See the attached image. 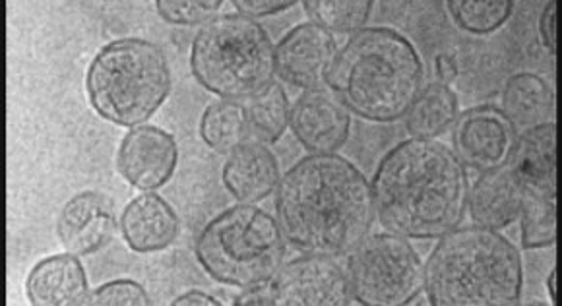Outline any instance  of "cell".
Segmentation results:
<instances>
[{
  "label": "cell",
  "instance_id": "19",
  "mask_svg": "<svg viewBox=\"0 0 562 306\" xmlns=\"http://www.w3.org/2000/svg\"><path fill=\"white\" fill-rule=\"evenodd\" d=\"M526 192L514 179L510 169H496L481 174L470 186L468 207L472 222L480 227L501 231L520 217Z\"/></svg>",
  "mask_w": 562,
  "mask_h": 306
},
{
  "label": "cell",
  "instance_id": "21",
  "mask_svg": "<svg viewBox=\"0 0 562 306\" xmlns=\"http://www.w3.org/2000/svg\"><path fill=\"white\" fill-rule=\"evenodd\" d=\"M458 118V98L447 83L432 82L419 93L409 113L405 115V128L414 138H439L454 125Z\"/></svg>",
  "mask_w": 562,
  "mask_h": 306
},
{
  "label": "cell",
  "instance_id": "28",
  "mask_svg": "<svg viewBox=\"0 0 562 306\" xmlns=\"http://www.w3.org/2000/svg\"><path fill=\"white\" fill-rule=\"evenodd\" d=\"M90 306H149L148 291L133 280H115L91 291Z\"/></svg>",
  "mask_w": 562,
  "mask_h": 306
},
{
  "label": "cell",
  "instance_id": "8",
  "mask_svg": "<svg viewBox=\"0 0 562 306\" xmlns=\"http://www.w3.org/2000/svg\"><path fill=\"white\" fill-rule=\"evenodd\" d=\"M346 273L359 305H409L423 291L422 258L394 233L364 237L351 252Z\"/></svg>",
  "mask_w": 562,
  "mask_h": 306
},
{
  "label": "cell",
  "instance_id": "2",
  "mask_svg": "<svg viewBox=\"0 0 562 306\" xmlns=\"http://www.w3.org/2000/svg\"><path fill=\"white\" fill-rule=\"evenodd\" d=\"M371 191L376 216L390 233L404 239H439L462 225L470 177L445 144L409 138L381 159Z\"/></svg>",
  "mask_w": 562,
  "mask_h": 306
},
{
  "label": "cell",
  "instance_id": "29",
  "mask_svg": "<svg viewBox=\"0 0 562 306\" xmlns=\"http://www.w3.org/2000/svg\"><path fill=\"white\" fill-rule=\"evenodd\" d=\"M295 7L291 0H233V9L239 12V16L265 18L280 14L283 10Z\"/></svg>",
  "mask_w": 562,
  "mask_h": 306
},
{
  "label": "cell",
  "instance_id": "27",
  "mask_svg": "<svg viewBox=\"0 0 562 306\" xmlns=\"http://www.w3.org/2000/svg\"><path fill=\"white\" fill-rule=\"evenodd\" d=\"M224 0H158L156 10L167 24L206 25L215 20Z\"/></svg>",
  "mask_w": 562,
  "mask_h": 306
},
{
  "label": "cell",
  "instance_id": "26",
  "mask_svg": "<svg viewBox=\"0 0 562 306\" xmlns=\"http://www.w3.org/2000/svg\"><path fill=\"white\" fill-rule=\"evenodd\" d=\"M520 217L524 249L553 247L557 240V200L536 199L526 194Z\"/></svg>",
  "mask_w": 562,
  "mask_h": 306
},
{
  "label": "cell",
  "instance_id": "30",
  "mask_svg": "<svg viewBox=\"0 0 562 306\" xmlns=\"http://www.w3.org/2000/svg\"><path fill=\"white\" fill-rule=\"evenodd\" d=\"M539 34L547 49L557 50V2H549L539 18Z\"/></svg>",
  "mask_w": 562,
  "mask_h": 306
},
{
  "label": "cell",
  "instance_id": "32",
  "mask_svg": "<svg viewBox=\"0 0 562 306\" xmlns=\"http://www.w3.org/2000/svg\"><path fill=\"white\" fill-rule=\"evenodd\" d=\"M175 306H222L220 298L212 297L206 291L192 290L175 298Z\"/></svg>",
  "mask_w": 562,
  "mask_h": 306
},
{
  "label": "cell",
  "instance_id": "16",
  "mask_svg": "<svg viewBox=\"0 0 562 306\" xmlns=\"http://www.w3.org/2000/svg\"><path fill=\"white\" fill-rule=\"evenodd\" d=\"M25 295L35 306H82L90 301V283L76 254L43 258L25 280Z\"/></svg>",
  "mask_w": 562,
  "mask_h": 306
},
{
  "label": "cell",
  "instance_id": "11",
  "mask_svg": "<svg viewBox=\"0 0 562 306\" xmlns=\"http://www.w3.org/2000/svg\"><path fill=\"white\" fill-rule=\"evenodd\" d=\"M179 163V148L171 134L142 125L124 136L116 156L119 173L140 191H158L171 181Z\"/></svg>",
  "mask_w": 562,
  "mask_h": 306
},
{
  "label": "cell",
  "instance_id": "34",
  "mask_svg": "<svg viewBox=\"0 0 562 306\" xmlns=\"http://www.w3.org/2000/svg\"><path fill=\"white\" fill-rule=\"evenodd\" d=\"M547 291H549V297H551V303L557 305V270L551 272V275L547 277Z\"/></svg>",
  "mask_w": 562,
  "mask_h": 306
},
{
  "label": "cell",
  "instance_id": "6",
  "mask_svg": "<svg viewBox=\"0 0 562 306\" xmlns=\"http://www.w3.org/2000/svg\"><path fill=\"white\" fill-rule=\"evenodd\" d=\"M191 70L204 90L222 100H252L278 72L276 47L265 27L250 18H215L192 42Z\"/></svg>",
  "mask_w": 562,
  "mask_h": 306
},
{
  "label": "cell",
  "instance_id": "1",
  "mask_svg": "<svg viewBox=\"0 0 562 306\" xmlns=\"http://www.w3.org/2000/svg\"><path fill=\"white\" fill-rule=\"evenodd\" d=\"M374 214L371 182L338 154L306 156L276 189L281 233L303 254H348L371 231Z\"/></svg>",
  "mask_w": 562,
  "mask_h": 306
},
{
  "label": "cell",
  "instance_id": "33",
  "mask_svg": "<svg viewBox=\"0 0 562 306\" xmlns=\"http://www.w3.org/2000/svg\"><path fill=\"white\" fill-rule=\"evenodd\" d=\"M435 67H437V75H439L442 83L454 82L458 78V63L450 55H439L435 60Z\"/></svg>",
  "mask_w": 562,
  "mask_h": 306
},
{
  "label": "cell",
  "instance_id": "22",
  "mask_svg": "<svg viewBox=\"0 0 562 306\" xmlns=\"http://www.w3.org/2000/svg\"><path fill=\"white\" fill-rule=\"evenodd\" d=\"M248 133L260 144H273L288 131L291 105L283 86L272 82L245 105Z\"/></svg>",
  "mask_w": 562,
  "mask_h": 306
},
{
  "label": "cell",
  "instance_id": "23",
  "mask_svg": "<svg viewBox=\"0 0 562 306\" xmlns=\"http://www.w3.org/2000/svg\"><path fill=\"white\" fill-rule=\"evenodd\" d=\"M247 136L245 105L235 101H214L200 118V138L217 154H232Z\"/></svg>",
  "mask_w": 562,
  "mask_h": 306
},
{
  "label": "cell",
  "instance_id": "7",
  "mask_svg": "<svg viewBox=\"0 0 562 306\" xmlns=\"http://www.w3.org/2000/svg\"><path fill=\"white\" fill-rule=\"evenodd\" d=\"M194 252L204 272L229 287L272 283L285 258L278 219L252 204L227 207L200 231Z\"/></svg>",
  "mask_w": 562,
  "mask_h": 306
},
{
  "label": "cell",
  "instance_id": "20",
  "mask_svg": "<svg viewBox=\"0 0 562 306\" xmlns=\"http://www.w3.org/2000/svg\"><path fill=\"white\" fill-rule=\"evenodd\" d=\"M554 95L551 86L538 75L520 72L506 82L503 91V113L516 128H533L547 123L553 113Z\"/></svg>",
  "mask_w": 562,
  "mask_h": 306
},
{
  "label": "cell",
  "instance_id": "18",
  "mask_svg": "<svg viewBox=\"0 0 562 306\" xmlns=\"http://www.w3.org/2000/svg\"><path fill=\"white\" fill-rule=\"evenodd\" d=\"M222 179L233 199L240 204H257L278 189L280 166L265 144L245 141L229 154Z\"/></svg>",
  "mask_w": 562,
  "mask_h": 306
},
{
  "label": "cell",
  "instance_id": "31",
  "mask_svg": "<svg viewBox=\"0 0 562 306\" xmlns=\"http://www.w3.org/2000/svg\"><path fill=\"white\" fill-rule=\"evenodd\" d=\"M235 306H273L272 290L262 287H250V290L240 293L239 297L233 298Z\"/></svg>",
  "mask_w": 562,
  "mask_h": 306
},
{
  "label": "cell",
  "instance_id": "5",
  "mask_svg": "<svg viewBox=\"0 0 562 306\" xmlns=\"http://www.w3.org/2000/svg\"><path fill=\"white\" fill-rule=\"evenodd\" d=\"M171 86L166 53L140 37L108 43L86 72V91L93 111L126 128L148 123L166 103Z\"/></svg>",
  "mask_w": 562,
  "mask_h": 306
},
{
  "label": "cell",
  "instance_id": "13",
  "mask_svg": "<svg viewBox=\"0 0 562 306\" xmlns=\"http://www.w3.org/2000/svg\"><path fill=\"white\" fill-rule=\"evenodd\" d=\"M290 126L299 144L313 154H334L349 138L351 116L331 93L308 90L291 107Z\"/></svg>",
  "mask_w": 562,
  "mask_h": 306
},
{
  "label": "cell",
  "instance_id": "12",
  "mask_svg": "<svg viewBox=\"0 0 562 306\" xmlns=\"http://www.w3.org/2000/svg\"><path fill=\"white\" fill-rule=\"evenodd\" d=\"M338 43L316 24H299L281 37L276 47V70L281 80L305 90H318L326 82Z\"/></svg>",
  "mask_w": 562,
  "mask_h": 306
},
{
  "label": "cell",
  "instance_id": "10",
  "mask_svg": "<svg viewBox=\"0 0 562 306\" xmlns=\"http://www.w3.org/2000/svg\"><path fill=\"white\" fill-rule=\"evenodd\" d=\"M273 306H346L353 295L348 273L331 257L295 258L272 280Z\"/></svg>",
  "mask_w": 562,
  "mask_h": 306
},
{
  "label": "cell",
  "instance_id": "14",
  "mask_svg": "<svg viewBox=\"0 0 562 306\" xmlns=\"http://www.w3.org/2000/svg\"><path fill=\"white\" fill-rule=\"evenodd\" d=\"M115 231L113 206L98 192H80L60 209L57 235L70 254L90 257L100 252L113 240Z\"/></svg>",
  "mask_w": 562,
  "mask_h": 306
},
{
  "label": "cell",
  "instance_id": "17",
  "mask_svg": "<svg viewBox=\"0 0 562 306\" xmlns=\"http://www.w3.org/2000/svg\"><path fill=\"white\" fill-rule=\"evenodd\" d=\"M179 227L173 206L154 192L131 200L121 217L124 242L138 254L169 249L179 237Z\"/></svg>",
  "mask_w": 562,
  "mask_h": 306
},
{
  "label": "cell",
  "instance_id": "3",
  "mask_svg": "<svg viewBox=\"0 0 562 306\" xmlns=\"http://www.w3.org/2000/svg\"><path fill=\"white\" fill-rule=\"evenodd\" d=\"M425 82L422 57L392 27H363L338 49L326 75L331 95L371 123L404 118Z\"/></svg>",
  "mask_w": 562,
  "mask_h": 306
},
{
  "label": "cell",
  "instance_id": "4",
  "mask_svg": "<svg viewBox=\"0 0 562 306\" xmlns=\"http://www.w3.org/2000/svg\"><path fill=\"white\" fill-rule=\"evenodd\" d=\"M423 290L435 306L518 305L520 252L495 229H454L440 237L423 265Z\"/></svg>",
  "mask_w": 562,
  "mask_h": 306
},
{
  "label": "cell",
  "instance_id": "15",
  "mask_svg": "<svg viewBox=\"0 0 562 306\" xmlns=\"http://www.w3.org/2000/svg\"><path fill=\"white\" fill-rule=\"evenodd\" d=\"M510 173L521 191L536 199L557 200V126L528 128L518 136L510 158Z\"/></svg>",
  "mask_w": 562,
  "mask_h": 306
},
{
  "label": "cell",
  "instance_id": "24",
  "mask_svg": "<svg viewBox=\"0 0 562 306\" xmlns=\"http://www.w3.org/2000/svg\"><path fill=\"white\" fill-rule=\"evenodd\" d=\"M311 24L326 30L328 34L361 32L371 18V0H305L303 2Z\"/></svg>",
  "mask_w": 562,
  "mask_h": 306
},
{
  "label": "cell",
  "instance_id": "25",
  "mask_svg": "<svg viewBox=\"0 0 562 306\" xmlns=\"http://www.w3.org/2000/svg\"><path fill=\"white\" fill-rule=\"evenodd\" d=\"M450 16L463 32L473 35H491L513 16L510 0H450Z\"/></svg>",
  "mask_w": 562,
  "mask_h": 306
},
{
  "label": "cell",
  "instance_id": "9",
  "mask_svg": "<svg viewBox=\"0 0 562 306\" xmlns=\"http://www.w3.org/2000/svg\"><path fill=\"white\" fill-rule=\"evenodd\" d=\"M518 128L495 105H477L463 111L452 125L454 154L463 166L488 173L503 169L513 158Z\"/></svg>",
  "mask_w": 562,
  "mask_h": 306
}]
</instances>
